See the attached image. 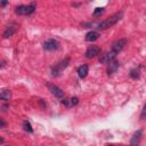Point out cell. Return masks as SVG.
I'll return each mask as SVG.
<instances>
[{
	"label": "cell",
	"instance_id": "obj_1",
	"mask_svg": "<svg viewBox=\"0 0 146 146\" xmlns=\"http://www.w3.org/2000/svg\"><path fill=\"white\" fill-rule=\"evenodd\" d=\"M122 16H123V13H122V11H119V13L112 15L110 18H107V19H105L104 22L99 23V24H98V29H99V30H106V29L112 27L113 25H115V24L122 18Z\"/></svg>",
	"mask_w": 146,
	"mask_h": 146
},
{
	"label": "cell",
	"instance_id": "obj_2",
	"mask_svg": "<svg viewBox=\"0 0 146 146\" xmlns=\"http://www.w3.org/2000/svg\"><path fill=\"white\" fill-rule=\"evenodd\" d=\"M35 9V3H32V5H22V6H18L16 7V14L17 15H23V16H26V15H30L34 11Z\"/></svg>",
	"mask_w": 146,
	"mask_h": 146
},
{
	"label": "cell",
	"instance_id": "obj_3",
	"mask_svg": "<svg viewBox=\"0 0 146 146\" xmlns=\"http://www.w3.org/2000/svg\"><path fill=\"white\" fill-rule=\"evenodd\" d=\"M68 63H70V58H68V57H67V58H65L64 60L59 62L58 64H56V65L51 68V74H52L54 76H58V75L62 73V71H63L64 68H66V67H67Z\"/></svg>",
	"mask_w": 146,
	"mask_h": 146
},
{
	"label": "cell",
	"instance_id": "obj_4",
	"mask_svg": "<svg viewBox=\"0 0 146 146\" xmlns=\"http://www.w3.org/2000/svg\"><path fill=\"white\" fill-rule=\"evenodd\" d=\"M43 48H44V50H49V51L57 50L59 48V42L57 40H55V39H48V40L44 41Z\"/></svg>",
	"mask_w": 146,
	"mask_h": 146
},
{
	"label": "cell",
	"instance_id": "obj_5",
	"mask_svg": "<svg viewBox=\"0 0 146 146\" xmlns=\"http://www.w3.org/2000/svg\"><path fill=\"white\" fill-rule=\"evenodd\" d=\"M47 88L49 89V91H50L55 97H57V98L64 97V91H63L59 87H57V86H55V84H52V83H47Z\"/></svg>",
	"mask_w": 146,
	"mask_h": 146
},
{
	"label": "cell",
	"instance_id": "obj_6",
	"mask_svg": "<svg viewBox=\"0 0 146 146\" xmlns=\"http://www.w3.org/2000/svg\"><path fill=\"white\" fill-rule=\"evenodd\" d=\"M115 56H116V52H115V51H113V50L107 51V52H105L104 55H102V56L99 57V62H100L102 64H107L111 59L115 58Z\"/></svg>",
	"mask_w": 146,
	"mask_h": 146
},
{
	"label": "cell",
	"instance_id": "obj_7",
	"mask_svg": "<svg viewBox=\"0 0 146 146\" xmlns=\"http://www.w3.org/2000/svg\"><path fill=\"white\" fill-rule=\"evenodd\" d=\"M125 43H127V39H120V40H117V41H115V42L113 43L112 50L115 51L116 54H119V52L123 49V47L125 46Z\"/></svg>",
	"mask_w": 146,
	"mask_h": 146
},
{
	"label": "cell",
	"instance_id": "obj_8",
	"mask_svg": "<svg viewBox=\"0 0 146 146\" xmlns=\"http://www.w3.org/2000/svg\"><path fill=\"white\" fill-rule=\"evenodd\" d=\"M100 54V49L97 47V46H90L88 49H87V51H86V57L87 58H92V57H95V56H97V55H99Z\"/></svg>",
	"mask_w": 146,
	"mask_h": 146
},
{
	"label": "cell",
	"instance_id": "obj_9",
	"mask_svg": "<svg viewBox=\"0 0 146 146\" xmlns=\"http://www.w3.org/2000/svg\"><path fill=\"white\" fill-rule=\"evenodd\" d=\"M107 64H108V67H107V74H108V75H112V74L115 73L116 70L119 68V62H117L115 58H113V59H111Z\"/></svg>",
	"mask_w": 146,
	"mask_h": 146
},
{
	"label": "cell",
	"instance_id": "obj_10",
	"mask_svg": "<svg viewBox=\"0 0 146 146\" xmlns=\"http://www.w3.org/2000/svg\"><path fill=\"white\" fill-rule=\"evenodd\" d=\"M63 105L64 106H66L67 108H70V107H73V106H75L78 103H79V98L78 97H71V98H65L63 102Z\"/></svg>",
	"mask_w": 146,
	"mask_h": 146
},
{
	"label": "cell",
	"instance_id": "obj_11",
	"mask_svg": "<svg viewBox=\"0 0 146 146\" xmlns=\"http://www.w3.org/2000/svg\"><path fill=\"white\" fill-rule=\"evenodd\" d=\"M16 30H17V25H16V24H11V25H9V26L6 29V31L3 32L2 36H3V38H10V36H13V35L15 34Z\"/></svg>",
	"mask_w": 146,
	"mask_h": 146
},
{
	"label": "cell",
	"instance_id": "obj_12",
	"mask_svg": "<svg viewBox=\"0 0 146 146\" xmlns=\"http://www.w3.org/2000/svg\"><path fill=\"white\" fill-rule=\"evenodd\" d=\"M88 72H89V66H88L87 64H82L81 66L78 67V75H79L81 79L86 78V76L88 75Z\"/></svg>",
	"mask_w": 146,
	"mask_h": 146
},
{
	"label": "cell",
	"instance_id": "obj_13",
	"mask_svg": "<svg viewBox=\"0 0 146 146\" xmlns=\"http://www.w3.org/2000/svg\"><path fill=\"white\" fill-rule=\"evenodd\" d=\"M99 36H100V34H99L98 32H96V31H90V32H88V33L86 34V41L92 42V41H96Z\"/></svg>",
	"mask_w": 146,
	"mask_h": 146
},
{
	"label": "cell",
	"instance_id": "obj_14",
	"mask_svg": "<svg viewBox=\"0 0 146 146\" xmlns=\"http://www.w3.org/2000/svg\"><path fill=\"white\" fill-rule=\"evenodd\" d=\"M141 135H143V131H141V130L136 131V132L133 133L131 140H130V144H131V145H138L139 141H140V139H141Z\"/></svg>",
	"mask_w": 146,
	"mask_h": 146
},
{
	"label": "cell",
	"instance_id": "obj_15",
	"mask_svg": "<svg viewBox=\"0 0 146 146\" xmlns=\"http://www.w3.org/2000/svg\"><path fill=\"white\" fill-rule=\"evenodd\" d=\"M11 98V92L9 90H3L0 92V99L1 100H9Z\"/></svg>",
	"mask_w": 146,
	"mask_h": 146
},
{
	"label": "cell",
	"instance_id": "obj_16",
	"mask_svg": "<svg viewBox=\"0 0 146 146\" xmlns=\"http://www.w3.org/2000/svg\"><path fill=\"white\" fill-rule=\"evenodd\" d=\"M23 128H24V130L27 131V132H33L32 125H31V123H30L27 120H25V121L23 122Z\"/></svg>",
	"mask_w": 146,
	"mask_h": 146
},
{
	"label": "cell",
	"instance_id": "obj_17",
	"mask_svg": "<svg viewBox=\"0 0 146 146\" xmlns=\"http://www.w3.org/2000/svg\"><path fill=\"white\" fill-rule=\"evenodd\" d=\"M130 76L132 78V79H138L139 78V70L138 68H133V70H131V72H130Z\"/></svg>",
	"mask_w": 146,
	"mask_h": 146
},
{
	"label": "cell",
	"instance_id": "obj_18",
	"mask_svg": "<svg viewBox=\"0 0 146 146\" xmlns=\"http://www.w3.org/2000/svg\"><path fill=\"white\" fill-rule=\"evenodd\" d=\"M103 13H104V8L103 7L102 8H96L95 11H94V16H98V15H100Z\"/></svg>",
	"mask_w": 146,
	"mask_h": 146
},
{
	"label": "cell",
	"instance_id": "obj_19",
	"mask_svg": "<svg viewBox=\"0 0 146 146\" xmlns=\"http://www.w3.org/2000/svg\"><path fill=\"white\" fill-rule=\"evenodd\" d=\"M7 125V123H6V121H3L2 119H0V128H5Z\"/></svg>",
	"mask_w": 146,
	"mask_h": 146
},
{
	"label": "cell",
	"instance_id": "obj_20",
	"mask_svg": "<svg viewBox=\"0 0 146 146\" xmlns=\"http://www.w3.org/2000/svg\"><path fill=\"white\" fill-rule=\"evenodd\" d=\"M5 65H6V60H3V59L0 58V67H3Z\"/></svg>",
	"mask_w": 146,
	"mask_h": 146
},
{
	"label": "cell",
	"instance_id": "obj_21",
	"mask_svg": "<svg viewBox=\"0 0 146 146\" xmlns=\"http://www.w3.org/2000/svg\"><path fill=\"white\" fill-rule=\"evenodd\" d=\"M6 3H7V0H1V5H2V6H5Z\"/></svg>",
	"mask_w": 146,
	"mask_h": 146
},
{
	"label": "cell",
	"instance_id": "obj_22",
	"mask_svg": "<svg viewBox=\"0 0 146 146\" xmlns=\"http://www.w3.org/2000/svg\"><path fill=\"white\" fill-rule=\"evenodd\" d=\"M3 143H5V140L2 138H0V144H3Z\"/></svg>",
	"mask_w": 146,
	"mask_h": 146
}]
</instances>
